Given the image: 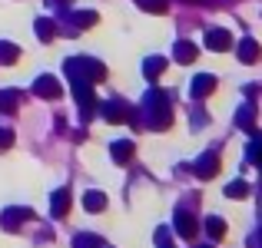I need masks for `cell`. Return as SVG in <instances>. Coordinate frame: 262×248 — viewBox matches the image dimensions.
Segmentation results:
<instances>
[{
  "label": "cell",
  "mask_w": 262,
  "mask_h": 248,
  "mask_svg": "<svg viewBox=\"0 0 262 248\" xmlns=\"http://www.w3.org/2000/svg\"><path fill=\"white\" fill-rule=\"evenodd\" d=\"M176 60H179V63H192V60H196V46L186 43V40L176 43Z\"/></svg>",
  "instance_id": "obj_16"
},
{
  "label": "cell",
  "mask_w": 262,
  "mask_h": 248,
  "mask_svg": "<svg viewBox=\"0 0 262 248\" xmlns=\"http://www.w3.org/2000/svg\"><path fill=\"white\" fill-rule=\"evenodd\" d=\"M53 20H37V37L40 40H53Z\"/></svg>",
  "instance_id": "obj_20"
},
{
  "label": "cell",
  "mask_w": 262,
  "mask_h": 248,
  "mask_svg": "<svg viewBox=\"0 0 262 248\" xmlns=\"http://www.w3.org/2000/svg\"><path fill=\"white\" fill-rule=\"evenodd\" d=\"M33 93L43 96V100H57V96H60V83L53 77H40L37 83H33Z\"/></svg>",
  "instance_id": "obj_5"
},
{
  "label": "cell",
  "mask_w": 262,
  "mask_h": 248,
  "mask_svg": "<svg viewBox=\"0 0 262 248\" xmlns=\"http://www.w3.org/2000/svg\"><path fill=\"white\" fill-rule=\"evenodd\" d=\"M212 89H216V77H209V73H203V77H196V80H192V96H196V100L209 96Z\"/></svg>",
  "instance_id": "obj_6"
},
{
  "label": "cell",
  "mask_w": 262,
  "mask_h": 248,
  "mask_svg": "<svg viewBox=\"0 0 262 248\" xmlns=\"http://www.w3.org/2000/svg\"><path fill=\"white\" fill-rule=\"evenodd\" d=\"M143 70H146V77H149V80H156L163 70H166V60H163V57H149L146 63H143Z\"/></svg>",
  "instance_id": "obj_14"
},
{
  "label": "cell",
  "mask_w": 262,
  "mask_h": 248,
  "mask_svg": "<svg viewBox=\"0 0 262 248\" xmlns=\"http://www.w3.org/2000/svg\"><path fill=\"white\" fill-rule=\"evenodd\" d=\"M140 7L143 10H149V13H166V0H140Z\"/></svg>",
  "instance_id": "obj_21"
},
{
  "label": "cell",
  "mask_w": 262,
  "mask_h": 248,
  "mask_svg": "<svg viewBox=\"0 0 262 248\" xmlns=\"http://www.w3.org/2000/svg\"><path fill=\"white\" fill-rule=\"evenodd\" d=\"M259 57H262L259 43H256V40H249V37H246L243 43H239V60H243V63H256Z\"/></svg>",
  "instance_id": "obj_7"
},
{
  "label": "cell",
  "mask_w": 262,
  "mask_h": 248,
  "mask_svg": "<svg viewBox=\"0 0 262 248\" xmlns=\"http://www.w3.org/2000/svg\"><path fill=\"white\" fill-rule=\"evenodd\" d=\"M186 4H203V0H186Z\"/></svg>",
  "instance_id": "obj_26"
},
{
  "label": "cell",
  "mask_w": 262,
  "mask_h": 248,
  "mask_svg": "<svg viewBox=\"0 0 262 248\" xmlns=\"http://www.w3.org/2000/svg\"><path fill=\"white\" fill-rule=\"evenodd\" d=\"M67 73H70V80H86V83H100L106 77V66L96 63V60H67Z\"/></svg>",
  "instance_id": "obj_1"
},
{
  "label": "cell",
  "mask_w": 262,
  "mask_h": 248,
  "mask_svg": "<svg viewBox=\"0 0 262 248\" xmlns=\"http://www.w3.org/2000/svg\"><path fill=\"white\" fill-rule=\"evenodd\" d=\"M206 229H209L212 238H223L226 235V222H223V218H206Z\"/></svg>",
  "instance_id": "obj_19"
},
{
  "label": "cell",
  "mask_w": 262,
  "mask_h": 248,
  "mask_svg": "<svg viewBox=\"0 0 262 248\" xmlns=\"http://www.w3.org/2000/svg\"><path fill=\"white\" fill-rule=\"evenodd\" d=\"M103 116H106V119L110 122H126L129 119V109L126 106H123V103H106V106H103Z\"/></svg>",
  "instance_id": "obj_8"
},
{
  "label": "cell",
  "mask_w": 262,
  "mask_h": 248,
  "mask_svg": "<svg viewBox=\"0 0 262 248\" xmlns=\"http://www.w3.org/2000/svg\"><path fill=\"white\" fill-rule=\"evenodd\" d=\"M176 229L183 238H192L196 235V218L189 215V212H176Z\"/></svg>",
  "instance_id": "obj_9"
},
{
  "label": "cell",
  "mask_w": 262,
  "mask_h": 248,
  "mask_svg": "<svg viewBox=\"0 0 262 248\" xmlns=\"http://www.w3.org/2000/svg\"><path fill=\"white\" fill-rule=\"evenodd\" d=\"M113 159L116 162H129V159H133V142H113Z\"/></svg>",
  "instance_id": "obj_15"
},
{
  "label": "cell",
  "mask_w": 262,
  "mask_h": 248,
  "mask_svg": "<svg viewBox=\"0 0 262 248\" xmlns=\"http://www.w3.org/2000/svg\"><path fill=\"white\" fill-rule=\"evenodd\" d=\"M249 162L262 165V139H252L249 142Z\"/></svg>",
  "instance_id": "obj_22"
},
{
  "label": "cell",
  "mask_w": 262,
  "mask_h": 248,
  "mask_svg": "<svg viewBox=\"0 0 262 248\" xmlns=\"http://www.w3.org/2000/svg\"><path fill=\"white\" fill-rule=\"evenodd\" d=\"M53 4H67V0H53Z\"/></svg>",
  "instance_id": "obj_27"
},
{
  "label": "cell",
  "mask_w": 262,
  "mask_h": 248,
  "mask_svg": "<svg viewBox=\"0 0 262 248\" xmlns=\"http://www.w3.org/2000/svg\"><path fill=\"white\" fill-rule=\"evenodd\" d=\"M83 205H86V212H103L106 209V195H103V192H86Z\"/></svg>",
  "instance_id": "obj_13"
},
{
  "label": "cell",
  "mask_w": 262,
  "mask_h": 248,
  "mask_svg": "<svg viewBox=\"0 0 262 248\" xmlns=\"http://www.w3.org/2000/svg\"><path fill=\"white\" fill-rule=\"evenodd\" d=\"M146 106H149V116H153V126L156 129H166L169 126V109H166V100H163L160 93H153L146 100Z\"/></svg>",
  "instance_id": "obj_2"
},
{
  "label": "cell",
  "mask_w": 262,
  "mask_h": 248,
  "mask_svg": "<svg viewBox=\"0 0 262 248\" xmlns=\"http://www.w3.org/2000/svg\"><path fill=\"white\" fill-rule=\"evenodd\" d=\"M30 218V209H7L4 215V229H17L20 222H27Z\"/></svg>",
  "instance_id": "obj_10"
},
{
  "label": "cell",
  "mask_w": 262,
  "mask_h": 248,
  "mask_svg": "<svg viewBox=\"0 0 262 248\" xmlns=\"http://www.w3.org/2000/svg\"><path fill=\"white\" fill-rule=\"evenodd\" d=\"M13 146V133L10 129H0V149H10Z\"/></svg>",
  "instance_id": "obj_25"
},
{
  "label": "cell",
  "mask_w": 262,
  "mask_h": 248,
  "mask_svg": "<svg viewBox=\"0 0 262 248\" xmlns=\"http://www.w3.org/2000/svg\"><path fill=\"white\" fill-rule=\"evenodd\" d=\"M17 57H20V50L13 43H0V63H17Z\"/></svg>",
  "instance_id": "obj_17"
},
{
  "label": "cell",
  "mask_w": 262,
  "mask_h": 248,
  "mask_svg": "<svg viewBox=\"0 0 262 248\" xmlns=\"http://www.w3.org/2000/svg\"><path fill=\"white\" fill-rule=\"evenodd\" d=\"M77 23H80V27H93V23H96V13H93V10L77 13Z\"/></svg>",
  "instance_id": "obj_23"
},
{
  "label": "cell",
  "mask_w": 262,
  "mask_h": 248,
  "mask_svg": "<svg viewBox=\"0 0 262 248\" xmlns=\"http://www.w3.org/2000/svg\"><path fill=\"white\" fill-rule=\"evenodd\" d=\"M226 195H229V199H246V195H249V185H246V182H229V185H226Z\"/></svg>",
  "instance_id": "obj_18"
},
{
  "label": "cell",
  "mask_w": 262,
  "mask_h": 248,
  "mask_svg": "<svg viewBox=\"0 0 262 248\" xmlns=\"http://www.w3.org/2000/svg\"><path fill=\"white\" fill-rule=\"evenodd\" d=\"M196 169V176L199 179H209V176H216L219 172V156L216 153H206V156H199V162L192 165Z\"/></svg>",
  "instance_id": "obj_4"
},
{
  "label": "cell",
  "mask_w": 262,
  "mask_h": 248,
  "mask_svg": "<svg viewBox=\"0 0 262 248\" xmlns=\"http://www.w3.org/2000/svg\"><path fill=\"white\" fill-rule=\"evenodd\" d=\"M206 46H209V50H216V53L229 50V46H232L229 30H223V27H209V30H206Z\"/></svg>",
  "instance_id": "obj_3"
},
{
  "label": "cell",
  "mask_w": 262,
  "mask_h": 248,
  "mask_svg": "<svg viewBox=\"0 0 262 248\" xmlns=\"http://www.w3.org/2000/svg\"><path fill=\"white\" fill-rule=\"evenodd\" d=\"M67 209H70V192H67V189L53 192V215L63 218V215H67Z\"/></svg>",
  "instance_id": "obj_11"
},
{
  "label": "cell",
  "mask_w": 262,
  "mask_h": 248,
  "mask_svg": "<svg viewBox=\"0 0 262 248\" xmlns=\"http://www.w3.org/2000/svg\"><path fill=\"white\" fill-rule=\"evenodd\" d=\"M20 100H24V96H20L17 89H4V93H0V109H4V113H13V109L20 106Z\"/></svg>",
  "instance_id": "obj_12"
},
{
  "label": "cell",
  "mask_w": 262,
  "mask_h": 248,
  "mask_svg": "<svg viewBox=\"0 0 262 248\" xmlns=\"http://www.w3.org/2000/svg\"><path fill=\"white\" fill-rule=\"evenodd\" d=\"M239 126H243V129H252V106H246L243 113H239Z\"/></svg>",
  "instance_id": "obj_24"
}]
</instances>
